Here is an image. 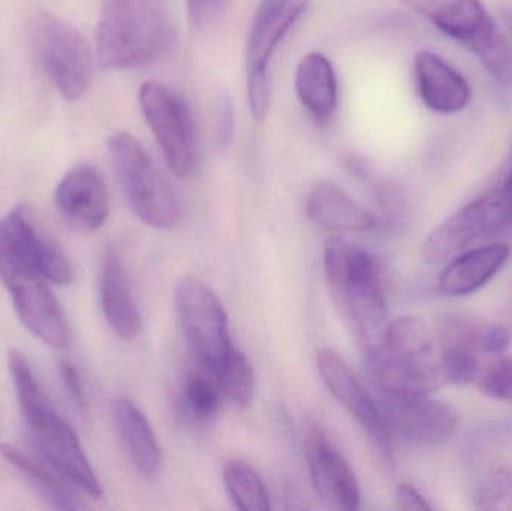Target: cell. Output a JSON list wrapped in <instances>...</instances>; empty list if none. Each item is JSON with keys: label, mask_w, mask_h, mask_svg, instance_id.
Returning a JSON list of instances; mask_svg holds the SVG:
<instances>
[{"label": "cell", "mask_w": 512, "mask_h": 511, "mask_svg": "<svg viewBox=\"0 0 512 511\" xmlns=\"http://www.w3.org/2000/svg\"><path fill=\"white\" fill-rule=\"evenodd\" d=\"M510 213L498 189L471 201L448 216L424 240L421 254L427 263L441 264L486 234L507 230Z\"/></svg>", "instance_id": "4fadbf2b"}, {"label": "cell", "mask_w": 512, "mask_h": 511, "mask_svg": "<svg viewBox=\"0 0 512 511\" xmlns=\"http://www.w3.org/2000/svg\"><path fill=\"white\" fill-rule=\"evenodd\" d=\"M99 296L110 329L122 339L138 336L143 320L132 293L125 261L116 246L105 251L99 276Z\"/></svg>", "instance_id": "d6986e66"}, {"label": "cell", "mask_w": 512, "mask_h": 511, "mask_svg": "<svg viewBox=\"0 0 512 511\" xmlns=\"http://www.w3.org/2000/svg\"><path fill=\"white\" fill-rule=\"evenodd\" d=\"M176 308L189 351L213 374L233 348L224 305L209 285L185 276L177 284Z\"/></svg>", "instance_id": "8992f818"}, {"label": "cell", "mask_w": 512, "mask_h": 511, "mask_svg": "<svg viewBox=\"0 0 512 511\" xmlns=\"http://www.w3.org/2000/svg\"><path fill=\"white\" fill-rule=\"evenodd\" d=\"M471 446L484 452L512 449V416L492 420L475 429L471 434Z\"/></svg>", "instance_id": "1f68e13d"}, {"label": "cell", "mask_w": 512, "mask_h": 511, "mask_svg": "<svg viewBox=\"0 0 512 511\" xmlns=\"http://www.w3.org/2000/svg\"><path fill=\"white\" fill-rule=\"evenodd\" d=\"M304 455L313 488L328 509H360L361 489L357 476L348 459L319 422L307 426Z\"/></svg>", "instance_id": "9a60e30c"}, {"label": "cell", "mask_w": 512, "mask_h": 511, "mask_svg": "<svg viewBox=\"0 0 512 511\" xmlns=\"http://www.w3.org/2000/svg\"><path fill=\"white\" fill-rule=\"evenodd\" d=\"M324 270L334 302L352 324L366 350L387 327V299L375 258L360 246L334 239L325 245Z\"/></svg>", "instance_id": "277c9868"}, {"label": "cell", "mask_w": 512, "mask_h": 511, "mask_svg": "<svg viewBox=\"0 0 512 511\" xmlns=\"http://www.w3.org/2000/svg\"><path fill=\"white\" fill-rule=\"evenodd\" d=\"M367 359L381 393L432 395L445 383L435 330L418 315L388 323L381 341L367 350Z\"/></svg>", "instance_id": "3957f363"}, {"label": "cell", "mask_w": 512, "mask_h": 511, "mask_svg": "<svg viewBox=\"0 0 512 511\" xmlns=\"http://www.w3.org/2000/svg\"><path fill=\"white\" fill-rule=\"evenodd\" d=\"M167 0H102L96 53L107 71L150 65L173 47Z\"/></svg>", "instance_id": "7a4b0ae2"}, {"label": "cell", "mask_w": 512, "mask_h": 511, "mask_svg": "<svg viewBox=\"0 0 512 511\" xmlns=\"http://www.w3.org/2000/svg\"><path fill=\"white\" fill-rule=\"evenodd\" d=\"M478 389L483 395L495 401L512 404V359L502 357L480 371L477 377Z\"/></svg>", "instance_id": "f546056e"}, {"label": "cell", "mask_w": 512, "mask_h": 511, "mask_svg": "<svg viewBox=\"0 0 512 511\" xmlns=\"http://www.w3.org/2000/svg\"><path fill=\"white\" fill-rule=\"evenodd\" d=\"M113 420L120 443L135 470L146 479L158 477L164 465V455L146 414L134 402L122 398L114 404Z\"/></svg>", "instance_id": "7402d4cb"}, {"label": "cell", "mask_w": 512, "mask_h": 511, "mask_svg": "<svg viewBox=\"0 0 512 511\" xmlns=\"http://www.w3.org/2000/svg\"><path fill=\"white\" fill-rule=\"evenodd\" d=\"M35 42L39 62L60 95L68 101L83 98L92 86L95 57L80 30L45 14L36 23Z\"/></svg>", "instance_id": "9c48e42d"}, {"label": "cell", "mask_w": 512, "mask_h": 511, "mask_svg": "<svg viewBox=\"0 0 512 511\" xmlns=\"http://www.w3.org/2000/svg\"><path fill=\"white\" fill-rule=\"evenodd\" d=\"M295 90L301 105L318 125L333 117L339 98L336 71L327 57L310 53L298 63Z\"/></svg>", "instance_id": "603a6c76"}, {"label": "cell", "mask_w": 512, "mask_h": 511, "mask_svg": "<svg viewBox=\"0 0 512 511\" xmlns=\"http://www.w3.org/2000/svg\"><path fill=\"white\" fill-rule=\"evenodd\" d=\"M138 102L168 167L180 179L194 176L198 167L197 138L186 102L159 81H146L140 87Z\"/></svg>", "instance_id": "30bf717a"}, {"label": "cell", "mask_w": 512, "mask_h": 511, "mask_svg": "<svg viewBox=\"0 0 512 511\" xmlns=\"http://www.w3.org/2000/svg\"><path fill=\"white\" fill-rule=\"evenodd\" d=\"M227 0H188V12L195 26L203 27L212 23L224 8Z\"/></svg>", "instance_id": "836d02e7"}, {"label": "cell", "mask_w": 512, "mask_h": 511, "mask_svg": "<svg viewBox=\"0 0 512 511\" xmlns=\"http://www.w3.org/2000/svg\"><path fill=\"white\" fill-rule=\"evenodd\" d=\"M475 509L512 511V471H492L484 477L474 497Z\"/></svg>", "instance_id": "f1b7e54d"}, {"label": "cell", "mask_w": 512, "mask_h": 511, "mask_svg": "<svg viewBox=\"0 0 512 511\" xmlns=\"http://www.w3.org/2000/svg\"><path fill=\"white\" fill-rule=\"evenodd\" d=\"M221 389L215 380L203 375H189L183 387V404L192 417L209 420L218 414L221 408Z\"/></svg>", "instance_id": "83f0119b"}, {"label": "cell", "mask_w": 512, "mask_h": 511, "mask_svg": "<svg viewBox=\"0 0 512 511\" xmlns=\"http://www.w3.org/2000/svg\"><path fill=\"white\" fill-rule=\"evenodd\" d=\"M60 374H62L66 392L69 393L72 401L77 405L78 410L83 414L89 413L86 390H84V386L83 383H81L80 374H78L77 369L74 368L72 363L62 362V365H60Z\"/></svg>", "instance_id": "d6a6232c"}, {"label": "cell", "mask_w": 512, "mask_h": 511, "mask_svg": "<svg viewBox=\"0 0 512 511\" xmlns=\"http://www.w3.org/2000/svg\"><path fill=\"white\" fill-rule=\"evenodd\" d=\"M108 152L132 212L149 227L171 230L179 225L182 209L173 188L149 153L128 132L108 141Z\"/></svg>", "instance_id": "5b68a950"}, {"label": "cell", "mask_w": 512, "mask_h": 511, "mask_svg": "<svg viewBox=\"0 0 512 511\" xmlns=\"http://www.w3.org/2000/svg\"><path fill=\"white\" fill-rule=\"evenodd\" d=\"M510 311L512 315V290H511V296H510Z\"/></svg>", "instance_id": "ab89813d"}, {"label": "cell", "mask_w": 512, "mask_h": 511, "mask_svg": "<svg viewBox=\"0 0 512 511\" xmlns=\"http://www.w3.org/2000/svg\"><path fill=\"white\" fill-rule=\"evenodd\" d=\"M0 279L24 327L48 347L56 350L68 347V320L47 279L17 260L2 245Z\"/></svg>", "instance_id": "ba28073f"}, {"label": "cell", "mask_w": 512, "mask_h": 511, "mask_svg": "<svg viewBox=\"0 0 512 511\" xmlns=\"http://www.w3.org/2000/svg\"><path fill=\"white\" fill-rule=\"evenodd\" d=\"M397 507L402 510H432V504L421 494L420 489L415 488L411 483H400L396 489Z\"/></svg>", "instance_id": "e575fe53"}, {"label": "cell", "mask_w": 512, "mask_h": 511, "mask_svg": "<svg viewBox=\"0 0 512 511\" xmlns=\"http://www.w3.org/2000/svg\"><path fill=\"white\" fill-rule=\"evenodd\" d=\"M409 9L441 30L448 38L477 54L504 35L481 0H402Z\"/></svg>", "instance_id": "2e32d148"}, {"label": "cell", "mask_w": 512, "mask_h": 511, "mask_svg": "<svg viewBox=\"0 0 512 511\" xmlns=\"http://www.w3.org/2000/svg\"><path fill=\"white\" fill-rule=\"evenodd\" d=\"M319 375L331 395L357 420L367 437L387 464L393 462V440L390 426L375 396L361 383L336 351L322 348L316 356Z\"/></svg>", "instance_id": "8fae6325"}, {"label": "cell", "mask_w": 512, "mask_h": 511, "mask_svg": "<svg viewBox=\"0 0 512 511\" xmlns=\"http://www.w3.org/2000/svg\"><path fill=\"white\" fill-rule=\"evenodd\" d=\"M234 135V105L228 95H224L219 101L218 110V138L219 143L228 146Z\"/></svg>", "instance_id": "d590c367"}, {"label": "cell", "mask_w": 512, "mask_h": 511, "mask_svg": "<svg viewBox=\"0 0 512 511\" xmlns=\"http://www.w3.org/2000/svg\"><path fill=\"white\" fill-rule=\"evenodd\" d=\"M415 80L421 101L438 114H456L472 99L469 81L450 62L433 53L420 51L415 56Z\"/></svg>", "instance_id": "ac0fdd59"}, {"label": "cell", "mask_w": 512, "mask_h": 511, "mask_svg": "<svg viewBox=\"0 0 512 511\" xmlns=\"http://www.w3.org/2000/svg\"><path fill=\"white\" fill-rule=\"evenodd\" d=\"M54 201L66 224L83 233L99 230L110 215L107 185L99 171L89 165H78L65 174Z\"/></svg>", "instance_id": "e0dca14e"}, {"label": "cell", "mask_w": 512, "mask_h": 511, "mask_svg": "<svg viewBox=\"0 0 512 511\" xmlns=\"http://www.w3.org/2000/svg\"><path fill=\"white\" fill-rule=\"evenodd\" d=\"M212 375L225 398L242 408L252 405L255 398L254 368L242 351L231 348Z\"/></svg>", "instance_id": "4316f807"}, {"label": "cell", "mask_w": 512, "mask_h": 511, "mask_svg": "<svg viewBox=\"0 0 512 511\" xmlns=\"http://www.w3.org/2000/svg\"><path fill=\"white\" fill-rule=\"evenodd\" d=\"M8 365L27 432L42 461L87 497L101 498V483L77 434L39 386L24 354L11 351Z\"/></svg>", "instance_id": "6da1fadb"}, {"label": "cell", "mask_w": 512, "mask_h": 511, "mask_svg": "<svg viewBox=\"0 0 512 511\" xmlns=\"http://www.w3.org/2000/svg\"><path fill=\"white\" fill-rule=\"evenodd\" d=\"M511 255L510 245L490 243L454 258L439 276V290L445 296L463 297L489 284Z\"/></svg>", "instance_id": "44dd1931"}, {"label": "cell", "mask_w": 512, "mask_h": 511, "mask_svg": "<svg viewBox=\"0 0 512 511\" xmlns=\"http://www.w3.org/2000/svg\"><path fill=\"white\" fill-rule=\"evenodd\" d=\"M0 245L51 284H71L72 266L68 255L36 221L29 207H15L0 219Z\"/></svg>", "instance_id": "5bb4252c"}, {"label": "cell", "mask_w": 512, "mask_h": 511, "mask_svg": "<svg viewBox=\"0 0 512 511\" xmlns=\"http://www.w3.org/2000/svg\"><path fill=\"white\" fill-rule=\"evenodd\" d=\"M225 489L236 509L242 511L270 510V497L254 467L242 459H230L222 470Z\"/></svg>", "instance_id": "d4e9b609"}, {"label": "cell", "mask_w": 512, "mask_h": 511, "mask_svg": "<svg viewBox=\"0 0 512 511\" xmlns=\"http://www.w3.org/2000/svg\"><path fill=\"white\" fill-rule=\"evenodd\" d=\"M499 195H501L502 203L507 207L508 213H510V225H508V230H511L512 227V168L510 173H508L507 179H505L504 185L498 189Z\"/></svg>", "instance_id": "74e56055"}, {"label": "cell", "mask_w": 512, "mask_h": 511, "mask_svg": "<svg viewBox=\"0 0 512 511\" xmlns=\"http://www.w3.org/2000/svg\"><path fill=\"white\" fill-rule=\"evenodd\" d=\"M504 21L505 26H507V29L510 30V33L512 35V9H510V11L504 12Z\"/></svg>", "instance_id": "f35d334b"}, {"label": "cell", "mask_w": 512, "mask_h": 511, "mask_svg": "<svg viewBox=\"0 0 512 511\" xmlns=\"http://www.w3.org/2000/svg\"><path fill=\"white\" fill-rule=\"evenodd\" d=\"M378 393L376 401L394 437L414 446H439L459 431L460 414L447 402L432 395Z\"/></svg>", "instance_id": "7c38bea8"}, {"label": "cell", "mask_w": 512, "mask_h": 511, "mask_svg": "<svg viewBox=\"0 0 512 511\" xmlns=\"http://www.w3.org/2000/svg\"><path fill=\"white\" fill-rule=\"evenodd\" d=\"M511 333L505 327L498 326V324H489L484 336V353L487 354H504L510 348Z\"/></svg>", "instance_id": "8d00e7d4"}, {"label": "cell", "mask_w": 512, "mask_h": 511, "mask_svg": "<svg viewBox=\"0 0 512 511\" xmlns=\"http://www.w3.org/2000/svg\"><path fill=\"white\" fill-rule=\"evenodd\" d=\"M442 371L445 383H472L480 374V360L477 353L463 350H441Z\"/></svg>", "instance_id": "4dcf8cb0"}, {"label": "cell", "mask_w": 512, "mask_h": 511, "mask_svg": "<svg viewBox=\"0 0 512 511\" xmlns=\"http://www.w3.org/2000/svg\"><path fill=\"white\" fill-rule=\"evenodd\" d=\"M489 323L478 317L460 312L439 315L435 323V336L441 350H463L483 353L484 336Z\"/></svg>", "instance_id": "484cf974"}, {"label": "cell", "mask_w": 512, "mask_h": 511, "mask_svg": "<svg viewBox=\"0 0 512 511\" xmlns=\"http://www.w3.org/2000/svg\"><path fill=\"white\" fill-rule=\"evenodd\" d=\"M307 218L333 234L364 233L376 227V218L351 195L331 182H319L307 195Z\"/></svg>", "instance_id": "ffe728a7"}, {"label": "cell", "mask_w": 512, "mask_h": 511, "mask_svg": "<svg viewBox=\"0 0 512 511\" xmlns=\"http://www.w3.org/2000/svg\"><path fill=\"white\" fill-rule=\"evenodd\" d=\"M0 455L12 465L18 473L26 477L27 482L36 489L39 495L54 509L80 510L84 509L75 488H71L65 479L59 476L50 465L44 461L32 458L18 447L11 444H0Z\"/></svg>", "instance_id": "cb8c5ba5"}, {"label": "cell", "mask_w": 512, "mask_h": 511, "mask_svg": "<svg viewBox=\"0 0 512 511\" xmlns=\"http://www.w3.org/2000/svg\"><path fill=\"white\" fill-rule=\"evenodd\" d=\"M312 0H262L256 9L248 44L249 108L255 120H264L270 108V62L286 33L306 14Z\"/></svg>", "instance_id": "52a82bcc"}]
</instances>
